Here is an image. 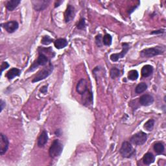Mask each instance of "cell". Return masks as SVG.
I'll return each mask as SVG.
<instances>
[{
  "label": "cell",
  "mask_w": 166,
  "mask_h": 166,
  "mask_svg": "<svg viewBox=\"0 0 166 166\" xmlns=\"http://www.w3.org/2000/svg\"><path fill=\"white\" fill-rule=\"evenodd\" d=\"M155 160V157L153 155L151 152H147L143 157V162L144 164L149 165H151L154 162Z\"/></svg>",
  "instance_id": "obj_16"
},
{
  "label": "cell",
  "mask_w": 166,
  "mask_h": 166,
  "mask_svg": "<svg viewBox=\"0 0 166 166\" xmlns=\"http://www.w3.org/2000/svg\"><path fill=\"white\" fill-rule=\"evenodd\" d=\"M68 44V41L64 38H59L54 42L55 47L58 49L64 48L67 46Z\"/></svg>",
  "instance_id": "obj_18"
},
{
  "label": "cell",
  "mask_w": 166,
  "mask_h": 166,
  "mask_svg": "<svg viewBox=\"0 0 166 166\" xmlns=\"http://www.w3.org/2000/svg\"><path fill=\"white\" fill-rule=\"evenodd\" d=\"M147 135L144 132L140 131L139 133L134 134L130 139L132 144L136 145H142L147 141Z\"/></svg>",
  "instance_id": "obj_6"
},
{
  "label": "cell",
  "mask_w": 166,
  "mask_h": 166,
  "mask_svg": "<svg viewBox=\"0 0 166 166\" xmlns=\"http://www.w3.org/2000/svg\"><path fill=\"white\" fill-rule=\"evenodd\" d=\"M50 1H37L33 2V8L37 11H41L47 8Z\"/></svg>",
  "instance_id": "obj_14"
},
{
  "label": "cell",
  "mask_w": 166,
  "mask_h": 166,
  "mask_svg": "<svg viewBox=\"0 0 166 166\" xmlns=\"http://www.w3.org/2000/svg\"><path fill=\"white\" fill-rule=\"evenodd\" d=\"M63 2L62 1H60V2H56V3H55V7L56 8V7H59V5L62 3Z\"/></svg>",
  "instance_id": "obj_34"
},
{
  "label": "cell",
  "mask_w": 166,
  "mask_h": 166,
  "mask_svg": "<svg viewBox=\"0 0 166 166\" xmlns=\"http://www.w3.org/2000/svg\"><path fill=\"white\" fill-rule=\"evenodd\" d=\"M110 77L112 79H116L117 77H119L122 75L121 71H120L119 69L116 68H113L110 70Z\"/></svg>",
  "instance_id": "obj_22"
},
{
  "label": "cell",
  "mask_w": 166,
  "mask_h": 166,
  "mask_svg": "<svg viewBox=\"0 0 166 166\" xmlns=\"http://www.w3.org/2000/svg\"><path fill=\"white\" fill-rule=\"evenodd\" d=\"M153 68L151 65H145L141 69V75L144 77H148L151 76Z\"/></svg>",
  "instance_id": "obj_17"
},
{
  "label": "cell",
  "mask_w": 166,
  "mask_h": 166,
  "mask_svg": "<svg viewBox=\"0 0 166 166\" xmlns=\"http://www.w3.org/2000/svg\"><path fill=\"white\" fill-rule=\"evenodd\" d=\"M95 43L97 44V45L98 47L101 48L102 45V36L101 35H97L96 37H95Z\"/></svg>",
  "instance_id": "obj_28"
},
{
  "label": "cell",
  "mask_w": 166,
  "mask_h": 166,
  "mask_svg": "<svg viewBox=\"0 0 166 166\" xmlns=\"http://www.w3.org/2000/svg\"><path fill=\"white\" fill-rule=\"evenodd\" d=\"M0 105H1V110H0V112H2L4 107L5 106V102L2 99L0 101Z\"/></svg>",
  "instance_id": "obj_32"
},
{
  "label": "cell",
  "mask_w": 166,
  "mask_h": 166,
  "mask_svg": "<svg viewBox=\"0 0 166 166\" xmlns=\"http://www.w3.org/2000/svg\"><path fill=\"white\" fill-rule=\"evenodd\" d=\"M154 150L157 154H163L165 150L164 145L161 142H157L154 145Z\"/></svg>",
  "instance_id": "obj_20"
},
{
  "label": "cell",
  "mask_w": 166,
  "mask_h": 166,
  "mask_svg": "<svg viewBox=\"0 0 166 166\" xmlns=\"http://www.w3.org/2000/svg\"><path fill=\"white\" fill-rule=\"evenodd\" d=\"M21 74V70L18 69V68H11L10 70L8 71V72L6 74V77L8 78L9 80H12L15 77L20 76Z\"/></svg>",
  "instance_id": "obj_15"
},
{
  "label": "cell",
  "mask_w": 166,
  "mask_h": 166,
  "mask_svg": "<svg viewBox=\"0 0 166 166\" xmlns=\"http://www.w3.org/2000/svg\"><path fill=\"white\" fill-rule=\"evenodd\" d=\"M130 49V45L128 43H122V51L119 53H114L110 55V59L113 62H116L119 59H122L127 53Z\"/></svg>",
  "instance_id": "obj_7"
},
{
  "label": "cell",
  "mask_w": 166,
  "mask_h": 166,
  "mask_svg": "<svg viewBox=\"0 0 166 166\" xmlns=\"http://www.w3.org/2000/svg\"><path fill=\"white\" fill-rule=\"evenodd\" d=\"M164 52L165 48L162 46H156L143 49L140 52V56L142 58H151L153 56L164 54Z\"/></svg>",
  "instance_id": "obj_1"
},
{
  "label": "cell",
  "mask_w": 166,
  "mask_h": 166,
  "mask_svg": "<svg viewBox=\"0 0 166 166\" xmlns=\"http://www.w3.org/2000/svg\"><path fill=\"white\" fill-rule=\"evenodd\" d=\"M76 90L77 91V93L79 94L80 95H83L86 92H87L88 91V87L87 80L85 79L80 80L77 85Z\"/></svg>",
  "instance_id": "obj_10"
},
{
  "label": "cell",
  "mask_w": 166,
  "mask_h": 166,
  "mask_svg": "<svg viewBox=\"0 0 166 166\" xmlns=\"http://www.w3.org/2000/svg\"><path fill=\"white\" fill-rule=\"evenodd\" d=\"M2 27H3L9 33H13L18 29L19 24L16 21H10L4 24H2Z\"/></svg>",
  "instance_id": "obj_9"
},
{
  "label": "cell",
  "mask_w": 166,
  "mask_h": 166,
  "mask_svg": "<svg viewBox=\"0 0 166 166\" xmlns=\"http://www.w3.org/2000/svg\"><path fill=\"white\" fill-rule=\"evenodd\" d=\"M48 141V135L47 132L45 130H43L42 132V133L41 135L39 136L38 138V141H37V145L39 147H44L45 145L47 144V142Z\"/></svg>",
  "instance_id": "obj_13"
},
{
  "label": "cell",
  "mask_w": 166,
  "mask_h": 166,
  "mask_svg": "<svg viewBox=\"0 0 166 166\" xmlns=\"http://www.w3.org/2000/svg\"><path fill=\"white\" fill-rule=\"evenodd\" d=\"M154 120L153 119H150L145 123L144 128L148 131H151L154 128Z\"/></svg>",
  "instance_id": "obj_24"
},
{
  "label": "cell",
  "mask_w": 166,
  "mask_h": 166,
  "mask_svg": "<svg viewBox=\"0 0 166 166\" xmlns=\"http://www.w3.org/2000/svg\"><path fill=\"white\" fill-rule=\"evenodd\" d=\"M164 31H165L164 29H160V30H157V31H154L151 34V35H158V34L164 33Z\"/></svg>",
  "instance_id": "obj_30"
},
{
  "label": "cell",
  "mask_w": 166,
  "mask_h": 166,
  "mask_svg": "<svg viewBox=\"0 0 166 166\" xmlns=\"http://www.w3.org/2000/svg\"><path fill=\"white\" fill-rule=\"evenodd\" d=\"M75 16V7L71 5H68L65 13V21L66 23L70 22Z\"/></svg>",
  "instance_id": "obj_11"
},
{
  "label": "cell",
  "mask_w": 166,
  "mask_h": 166,
  "mask_svg": "<svg viewBox=\"0 0 166 166\" xmlns=\"http://www.w3.org/2000/svg\"><path fill=\"white\" fill-rule=\"evenodd\" d=\"M9 145V141L7 138V137L1 133L0 134V154L3 155L8 150Z\"/></svg>",
  "instance_id": "obj_8"
},
{
  "label": "cell",
  "mask_w": 166,
  "mask_h": 166,
  "mask_svg": "<svg viewBox=\"0 0 166 166\" xmlns=\"http://www.w3.org/2000/svg\"><path fill=\"white\" fill-rule=\"evenodd\" d=\"M54 41L53 38H51L49 36H44L41 40V43L44 45H48L50 44L51 42H53Z\"/></svg>",
  "instance_id": "obj_26"
},
{
  "label": "cell",
  "mask_w": 166,
  "mask_h": 166,
  "mask_svg": "<svg viewBox=\"0 0 166 166\" xmlns=\"http://www.w3.org/2000/svg\"><path fill=\"white\" fill-rule=\"evenodd\" d=\"M9 67V63L7 62H2V64L1 65V72L2 73H3V71L5 70H6L7 69V68Z\"/></svg>",
  "instance_id": "obj_29"
},
{
  "label": "cell",
  "mask_w": 166,
  "mask_h": 166,
  "mask_svg": "<svg viewBox=\"0 0 166 166\" xmlns=\"http://www.w3.org/2000/svg\"><path fill=\"white\" fill-rule=\"evenodd\" d=\"M55 134H56V136H60L61 135V130L60 129H58L56 130V132L55 133Z\"/></svg>",
  "instance_id": "obj_33"
},
{
  "label": "cell",
  "mask_w": 166,
  "mask_h": 166,
  "mask_svg": "<svg viewBox=\"0 0 166 166\" xmlns=\"http://www.w3.org/2000/svg\"><path fill=\"white\" fill-rule=\"evenodd\" d=\"M21 3L20 0H10L6 3V7L8 10L13 11L14 10L18 5Z\"/></svg>",
  "instance_id": "obj_19"
},
{
  "label": "cell",
  "mask_w": 166,
  "mask_h": 166,
  "mask_svg": "<svg viewBox=\"0 0 166 166\" xmlns=\"http://www.w3.org/2000/svg\"><path fill=\"white\" fill-rule=\"evenodd\" d=\"M119 152L123 157L129 158L134 155L136 151L129 141H124L122 145Z\"/></svg>",
  "instance_id": "obj_4"
},
{
  "label": "cell",
  "mask_w": 166,
  "mask_h": 166,
  "mask_svg": "<svg viewBox=\"0 0 166 166\" xmlns=\"http://www.w3.org/2000/svg\"><path fill=\"white\" fill-rule=\"evenodd\" d=\"M53 70V66L51 64V62H49L48 65L45 66L43 69H42L37 74L35 77L33 79L32 82L34 83L45 79L52 73Z\"/></svg>",
  "instance_id": "obj_2"
},
{
  "label": "cell",
  "mask_w": 166,
  "mask_h": 166,
  "mask_svg": "<svg viewBox=\"0 0 166 166\" xmlns=\"http://www.w3.org/2000/svg\"><path fill=\"white\" fill-rule=\"evenodd\" d=\"M112 37L108 35V34H106V35L102 38V44L105 45H110L112 44Z\"/></svg>",
  "instance_id": "obj_25"
},
{
  "label": "cell",
  "mask_w": 166,
  "mask_h": 166,
  "mask_svg": "<svg viewBox=\"0 0 166 166\" xmlns=\"http://www.w3.org/2000/svg\"><path fill=\"white\" fill-rule=\"evenodd\" d=\"M154 102L153 97L149 94H145L140 97V103L142 106H147L152 105Z\"/></svg>",
  "instance_id": "obj_12"
},
{
  "label": "cell",
  "mask_w": 166,
  "mask_h": 166,
  "mask_svg": "<svg viewBox=\"0 0 166 166\" xmlns=\"http://www.w3.org/2000/svg\"><path fill=\"white\" fill-rule=\"evenodd\" d=\"M41 91V92H42V94H46L48 91V86H44L41 88V89L40 90Z\"/></svg>",
  "instance_id": "obj_31"
},
{
  "label": "cell",
  "mask_w": 166,
  "mask_h": 166,
  "mask_svg": "<svg viewBox=\"0 0 166 166\" xmlns=\"http://www.w3.org/2000/svg\"><path fill=\"white\" fill-rule=\"evenodd\" d=\"M86 27V21H85V19L84 18H81V20H79V21L78 22V24H77V29L80 30H83Z\"/></svg>",
  "instance_id": "obj_27"
},
{
  "label": "cell",
  "mask_w": 166,
  "mask_h": 166,
  "mask_svg": "<svg viewBox=\"0 0 166 166\" xmlns=\"http://www.w3.org/2000/svg\"><path fill=\"white\" fill-rule=\"evenodd\" d=\"M147 89V84L145 83H141L137 85V87H136V89H135V91L136 94H140L144 92Z\"/></svg>",
  "instance_id": "obj_21"
},
{
  "label": "cell",
  "mask_w": 166,
  "mask_h": 166,
  "mask_svg": "<svg viewBox=\"0 0 166 166\" xmlns=\"http://www.w3.org/2000/svg\"><path fill=\"white\" fill-rule=\"evenodd\" d=\"M139 77V73L136 70H131L128 73V79L130 81H136Z\"/></svg>",
  "instance_id": "obj_23"
},
{
  "label": "cell",
  "mask_w": 166,
  "mask_h": 166,
  "mask_svg": "<svg viewBox=\"0 0 166 166\" xmlns=\"http://www.w3.org/2000/svg\"><path fill=\"white\" fill-rule=\"evenodd\" d=\"M49 62L50 61L48 59V56H46L43 53H39V55L37 60L33 62V64L31 66L29 70H28V71H34L39 66H46L48 63H49Z\"/></svg>",
  "instance_id": "obj_5"
},
{
  "label": "cell",
  "mask_w": 166,
  "mask_h": 166,
  "mask_svg": "<svg viewBox=\"0 0 166 166\" xmlns=\"http://www.w3.org/2000/svg\"><path fill=\"white\" fill-rule=\"evenodd\" d=\"M62 150L63 145L62 143L59 140H55L49 149V154L51 158H56L60 155Z\"/></svg>",
  "instance_id": "obj_3"
}]
</instances>
